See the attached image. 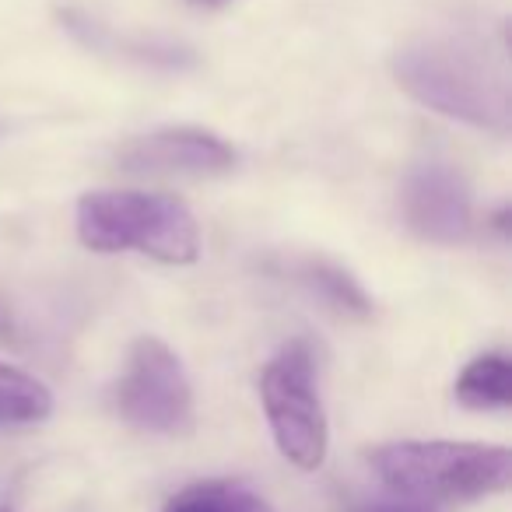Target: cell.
<instances>
[{
    "label": "cell",
    "mask_w": 512,
    "mask_h": 512,
    "mask_svg": "<svg viewBox=\"0 0 512 512\" xmlns=\"http://www.w3.org/2000/svg\"><path fill=\"white\" fill-rule=\"evenodd\" d=\"M116 407L134 428L158 435H186L193 428V386L183 362L158 337H137L127 355Z\"/></svg>",
    "instance_id": "obj_5"
},
{
    "label": "cell",
    "mask_w": 512,
    "mask_h": 512,
    "mask_svg": "<svg viewBox=\"0 0 512 512\" xmlns=\"http://www.w3.org/2000/svg\"><path fill=\"white\" fill-rule=\"evenodd\" d=\"M309 281H313V288H320L323 295H327L330 306L337 309H355V313H365L369 309V302H365L362 288L355 285V281L348 278V274L334 271V267H309Z\"/></svg>",
    "instance_id": "obj_11"
},
{
    "label": "cell",
    "mask_w": 512,
    "mask_h": 512,
    "mask_svg": "<svg viewBox=\"0 0 512 512\" xmlns=\"http://www.w3.org/2000/svg\"><path fill=\"white\" fill-rule=\"evenodd\" d=\"M165 512H271L260 498L242 484L228 481H204L179 491Z\"/></svg>",
    "instance_id": "obj_10"
},
{
    "label": "cell",
    "mask_w": 512,
    "mask_h": 512,
    "mask_svg": "<svg viewBox=\"0 0 512 512\" xmlns=\"http://www.w3.org/2000/svg\"><path fill=\"white\" fill-rule=\"evenodd\" d=\"M404 218L421 239L456 246L470 239L474 228V200L470 186L449 165H421L404 183Z\"/></svg>",
    "instance_id": "obj_6"
},
{
    "label": "cell",
    "mask_w": 512,
    "mask_h": 512,
    "mask_svg": "<svg viewBox=\"0 0 512 512\" xmlns=\"http://www.w3.org/2000/svg\"><path fill=\"white\" fill-rule=\"evenodd\" d=\"M193 4H225V0H193Z\"/></svg>",
    "instance_id": "obj_13"
},
{
    "label": "cell",
    "mask_w": 512,
    "mask_h": 512,
    "mask_svg": "<svg viewBox=\"0 0 512 512\" xmlns=\"http://www.w3.org/2000/svg\"><path fill=\"white\" fill-rule=\"evenodd\" d=\"M365 512H425L418 505H376V509H365Z\"/></svg>",
    "instance_id": "obj_12"
},
{
    "label": "cell",
    "mask_w": 512,
    "mask_h": 512,
    "mask_svg": "<svg viewBox=\"0 0 512 512\" xmlns=\"http://www.w3.org/2000/svg\"><path fill=\"white\" fill-rule=\"evenodd\" d=\"M53 414V393L36 376L0 362V425H36Z\"/></svg>",
    "instance_id": "obj_9"
},
{
    "label": "cell",
    "mask_w": 512,
    "mask_h": 512,
    "mask_svg": "<svg viewBox=\"0 0 512 512\" xmlns=\"http://www.w3.org/2000/svg\"><path fill=\"white\" fill-rule=\"evenodd\" d=\"M260 400L281 456L299 470H320L327 460L330 432L327 411L316 390V362L306 341H288L264 365Z\"/></svg>",
    "instance_id": "obj_4"
},
{
    "label": "cell",
    "mask_w": 512,
    "mask_h": 512,
    "mask_svg": "<svg viewBox=\"0 0 512 512\" xmlns=\"http://www.w3.org/2000/svg\"><path fill=\"white\" fill-rule=\"evenodd\" d=\"M78 239L95 253H144L183 267L200 256V228L176 197L141 190H95L78 200Z\"/></svg>",
    "instance_id": "obj_2"
},
{
    "label": "cell",
    "mask_w": 512,
    "mask_h": 512,
    "mask_svg": "<svg viewBox=\"0 0 512 512\" xmlns=\"http://www.w3.org/2000/svg\"><path fill=\"white\" fill-rule=\"evenodd\" d=\"M393 74L400 88L435 109L470 127L505 134L512 120V95L505 64L467 36H432L397 50Z\"/></svg>",
    "instance_id": "obj_1"
},
{
    "label": "cell",
    "mask_w": 512,
    "mask_h": 512,
    "mask_svg": "<svg viewBox=\"0 0 512 512\" xmlns=\"http://www.w3.org/2000/svg\"><path fill=\"white\" fill-rule=\"evenodd\" d=\"M372 467L400 495L435 502L498 495L512 481V453L484 442H390L372 453Z\"/></svg>",
    "instance_id": "obj_3"
},
{
    "label": "cell",
    "mask_w": 512,
    "mask_h": 512,
    "mask_svg": "<svg viewBox=\"0 0 512 512\" xmlns=\"http://www.w3.org/2000/svg\"><path fill=\"white\" fill-rule=\"evenodd\" d=\"M456 400L470 411H502L512 400V365L509 355L488 351L477 355L456 379Z\"/></svg>",
    "instance_id": "obj_8"
},
{
    "label": "cell",
    "mask_w": 512,
    "mask_h": 512,
    "mask_svg": "<svg viewBox=\"0 0 512 512\" xmlns=\"http://www.w3.org/2000/svg\"><path fill=\"white\" fill-rule=\"evenodd\" d=\"M120 165L127 172H155V176H218L235 165V151L211 130L165 127L123 144Z\"/></svg>",
    "instance_id": "obj_7"
}]
</instances>
